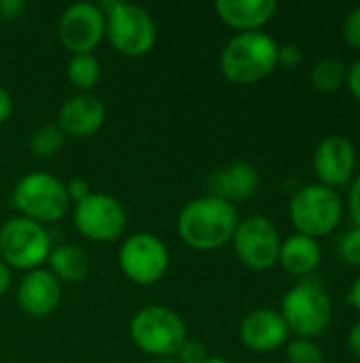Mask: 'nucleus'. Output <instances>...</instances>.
I'll return each instance as SVG.
<instances>
[{
    "label": "nucleus",
    "instance_id": "1",
    "mask_svg": "<svg viewBox=\"0 0 360 363\" xmlns=\"http://www.w3.org/2000/svg\"><path fill=\"white\" fill-rule=\"evenodd\" d=\"M238 223L240 217L233 204L206 194L191 200L180 211L178 234L197 251H214L231 242Z\"/></svg>",
    "mask_w": 360,
    "mask_h": 363
},
{
    "label": "nucleus",
    "instance_id": "2",
    "mask_svg": "<svg viewBox=\"0 0 360 363\" xmlns=\"http://www.w3.org/2000/svg\"><path fill=\"white\" fill-rule=\"evenodd\" d=\"M278 47L263 30L236 34L221 53V72L238 85L259 83L278 66Z\"/></svg>",
    "mask_w": 360,
    "mask_h": 363
},
{
    "label": "nucleus",
    "instance_id": "3",
    "mask_svg": "<svg viewBox=\"0 0 360 363\" xmlns=\"http://www.w3.org/2000/svg\"><path fill=\"white\" fill-rule=\"evenodd\" d=\"M289 217L297 234L318 240L337 230L344 217V202L335 189L320 183H310L293 196Z\"/></svg>",
    "mask_w": 360,
    "mask_h": 363
},
{
    "label": "nucleus",
    "instance_id": "4",
    "mask_svg": "<svg viewBox=\"0 0 360 363\" xmlns=\"http://www.w3.org/2000/svg\"><path fill=\"white\" fill-rule=\"evenodd\" d=\"M11 206L17 208L21 217L45 225L66 217L70 198L66 194V183L57 177L47 172H30L17 181L11 196Z\"/></svg>",
    "mask_w": 360,
    "mask_h": 363
},
{
    "label": "nucleus",
    "instance_id": "5",
    "mask_svg": "<svg viewBox=\"0 0 360 363\" xmlns=\"http://www.w3.org/2000/svg\"><path fill=\"white\" fill-rule=\"evenodd\" d=\"M134 345L153 357H176L187 336V325L178 313L166 306H144L129 323Z\"/></svg>",
    "mask_w": 360,
    "mask_h": 363
},
{
    "label": "nucleus",
    "instance_id": "6",
    "mask_svg": "<svg viewBox=\"0 0 360 363\" xmlns=\"http://www.w3.org/2000/svg\"><path fill=\"white\" fill-rule=\"evenodd\" d=\"M280 315L291 332H295L299 338L312 340L329 328L333 319V304L320 285L301 281L284 294Z\"/></svg>",
    "mask_w": 360,
    "mask_h": 363
},
{
    "label": "nucleus",
    "instance_id": "7",
    "mask_svg": "<svg viewBox=\"0 0 360 363\" xmlns=\"http://www.w3.org/2000/svg\"><path fill=\"white\" fill-rule=\"evenodd\" d=\"M51 249L49 232L36 221L15 217L0 228V259L8 268L36 270L47 262Z\"/></svg>",
    "mask_w": 360,
    "mask_h": 363
},
{
    "label": "nucleus",
    "instance_id": "8",
    "mask_svg": "<svg viewBox=\"0 0 360 363\" xmlns=\"http://www.w3.org/2000/svg\"><path fill=\"white\" fill-rule=\"evenodd\" d=\"M106 38L121 55L142 57L153 49L157 28L149 11L138 4L117 0L106 13Z\"/></svg>",
    "mask_w": 360,
    "mask_h": 363
},
{
    "label": "nucleus",
    "instance_id": "9",
    "mask_svg": "<svg viewBox=\"0 0 360 363\" xmlns=\"http://www.w3.org/2000/svg\"><path fill=\"white\" fill-rule=\"evenodd\" d=\"M231 242L238 259L255 272L269 270L278 264L282 240L278 228L263 215L242 219Z\"/></svg>",
    "mask_w": 360,
    "mask_h": 363
},
{
    "label": "nucleus",
    "instance_id": "10",
    "mask_svg": "<svg viewBox=\"0 0 360 363\" xmlns=\"http://www.w3.org/2000/svg\"><path fill=\"white\" fill-rule=\"evenodd\" d=\"M121 272L136 285H153L163 279L170 266V253L163 240L151 232L129 236L119 251Z\"/></svg>",
    "mask_w": 360,
    "mask_h": 363
},
{
    "label": "nucleus",
    "instance_id": "11",
    "mask_svg": "<svg viewBox=\"0 0 360 363\" xmlns=\"http://www.w3.org/2000/svg\"><path fill=\"white\" fill-rule=\"evenodd\" d=\"M74 225L91 242H112L121 238L127 225L123 204L106 194H91L74 204Z\"/></svg>",
    "mask_w": 360,
    "mask_h": 363
},
{
    "label": "nucleus",
    "instance_id": "12",
    "mask_svg": "<svg viewBox=\"0 0 360 363\" xmlns=\"http://www.w3.org/2000/svg\"><path fill=\"white\" fill-rule=\"evenodd\" d=\"M106 36V15L93 2L70 4L59 17V40L76 53H91Z\"/></svg>",
    "mask_w": 360,
    "mask_h": 363
},
{
    "label": "nucleus",
    "instance_id": "13",
    "mask_svg": "<svg viewBox=\"0 0 360 363\" xmlns=\"http://www.w3.org/2000/svg\"><path fill=\"white\" fill-rule=\"evenodd\" d=\"M312 166L320 185L331 189L346 187L356 177V149L342 134L325 136L314 149Z\"/></svg>",
    "mask_w": 360,
    "mask_h": 363
},
{
    "label": "nucleus",
    "instance_id": "14",
    "mask_svg": "<svg viewBox=\"0 0 360 363\" xmlns=\"http://www.w3.org/2000/svg\"><path fill=\"white\" fill-rule=\"evenodd\" d=\"M208 196L221 198L229 204L250 200L259 189V170L248 162H231L212 170L206 179Z\"/></svg>",
    "mask_w": 360,
    "mask_h": 363
},
{
    "label": "nucleus",
    "instance_id": "15",
    "mask_svg": "<svg viewBox=\"0 0 360 363\" xmlns=\"http://www.w3.org/2000/svg\"><path fill=\"white\" fill-rule=\"evenodd\" d=\"M289 325L278 311L272 308H257L248 313L240 325V340L255 353H272L286 345L289 340Z\"/></svg>",
    "mask_w": 360,
    "mask_h": 363
},
{
    "label": "nucleus",
    "instance_id": "16",
    "mask_svg": "<svg viewBox=\"0 0 360 363\" xmlns=\"http://www.w3.org/2000/svg\"><path fill=\"white\" fill-rule=\"evenodd\" d=\"M106 121V108L93 94H76L68 98L57 113V128L72 138L95 134Z\"/></svg>",
    "mask_w": 360,
    "mask_h": 363
},
{
    "label": "nucleus",
    "instance_id": "17",
    "mask_svg": "<svg viewBox=\"0 0 360 363\" xmlns=\"http://www.w3.org/2000/svg\"><path fill=\"white\" fill-rule=\"evenodd\" d=\"M62 300L59 281L42 268L25 272L17 289L19 308L30 317H47L51 315Z\"/></svg>",
    "mask_w": 360,
    "mask_h": 363
},
{
    "label": "nucleus",
    "instance_id": "18",
    "mask_svg": "<svg viewBox=\"0 0 360 363\" xmlns=\"http://www.w3.org/2000/svg\"><path fill=\"white\" fill-rule=\"evenodd\" d=\"M214 11L223 23L244 34L261 32V28L276 15L278 4L274 0H216Z\"/></svg>",
    "mask_w": 360,
    "mask_h": 363
},
{
    "label": "nucleus",
    "instance_id": "19",
    "mask_svg": "<svg viewBox=\"0 0 360 363\" xmlns=\"http://www.w3.org/2000/svg\"><path fill=\"white\" fill-rule=\"evenodd\" d=\"M320 262H323L320 242L310 236L295 232L280 245L278 264H282V268L293 277H308L320 266Z\"/></svg>",
    "mask_w": 360,
    "mask_h": 363
},
{
    "label": "nucleus",
    "instance_id": "20",
    "mask_svg": "<svg viewBox=\"0 0 360 363\" xmlns=\"http://www.w3.org/2000/svg\"><path fill=\"white\" fill-rule=\"evenodd\" d=\"M49 272L57 279V281H66V283H81L87 274H89V259L85 255V251L76 245H59L53 247L49 257Z\"/></svg>",
    "mask_w": 360,
    "mask_h": 363
},
{
    "label": "nucleus",
    "instance_id": "21",
    "mask_svg": "<svg viewBox=\"0 0 360 363\" xmlns=\"http://www.w3.org/2000/svg\"><path fill=\"white\" fill-rule=\"evenodd\" d=\"M66 74L68 81L76 89H81V94H89V89H93L102 77V66L93 53H76L70 57L66 66Z\"/></svg>",
    "mask_w": 360,
    "mask_h": 363
},
{
    "label": "nucleus",
    "instance_id": "22",
    "mask_svg": "<svg viewBox=\"0 0 360 363\" xmlns=\"http://www.w3.org/2000/svg\"><path fill=\"white\" fill-rule=\"evenodd\" d=\"M348 79V66L339 57H325L314 64L310 70V81L318 91L333 94L346 85Z\"/></svg>",
    "mask_w": 360,
    "mask_h": 363
},
{
    "label": "nucleus",
    "instance_id": "23",
    "mask_svg": "<svg viewBox=\"0 0 360 363\" xmlns=\"http://www.w3.org/2000/svg\"><path fill=\"white\" fill-rule=\"evenodd\" d=\"M64 138H66V134H64L57 125L45 123V125L36 128V130L30 134L28 147H30V151H32L36 157L47 160V157H53V155H57V153L62 151Z\"/></svg>",
    "mask_w": 360,
    "mask_h": 363
},
{
    "label": "nucleus",
    "instance_id": "24",
    "mask_svg": "<svg viewBox=\"0 0 360 363\" xmlns=\"http://www.w3.org/2000/svg\"><path fill=\"white\" fill-rule=\"evenodd\" d=\"M286 362L289 363H325L323 349L310 338H297L286 345Z\"/></svg>",
    "mask_w": 360,
    "mask_h": 363
},
{
    "label": "nucleus",
    "instance_id": "25",
    "mask_svg": "<svg viewBox=\"0 0 360 363\" xmlns=\"http://www.w3.org/2000/svg\"><path fill=\"white\" fill-rule=\"evenodd\" d=\"M339 255L346 264L360 266V228L348 230L339 240Z\"/></svg>",
    "mask_w": 360,
    "mask_h": 363
},
{
    "label": "nucleus",
    "instance_id": "26",
    "mask_svg": "<svg viewBox=\"0 0 360 363\" xmlns=\"http://www.w3.org/2000/svg\"><path fill=\"white\" fill-rule=\"evenodd\" d=\"M208 357H210L208 349L199 340H193V338H187L182 342V347L178 349V353H176V359L180 363H202L206 362Z\"/></svg>",
    "mask_w": 360,
    "mask_h": 363
},
{
    "label": "nucleus",
    "instance_id": "27",
    "mask_svg": "<svg viewBox=\"0 0 360 363\" xmlns=\"http://www.w3.org/2000/svg\"><path fill=\"white\" fill-rule=\"evenodd\" d=\"M344 38L350 47L360 49V6L352 9L344 19Z\"/></svg>",
    "mask_w": 360,
    "mask_h": 363
},
{
    "label": "nucleus",
    "instance_id": "28",
    "mask_svg": "<svg viewBox=\"0 0 360 363\" xmlns=\"http://www.w3.org/2000/svg\"><path fill=\"white\" fill-rule=\"evenodd\" d=\"M301 60H303V51L299 45L286 43V45L278 47V64H282L286 68H295L297 64H301Z\"/></svg>",
    "mask_w": 360,
    "mask_h": 363
},
{
    "label": "nucleus",
    "instance_id": "29",
    "mask_svg": "<svg viewBox=\"0 0 360 363\" xmlns=\"http://www.w3.org/2000/svg\"><path fill=\"white\" fill-rule=\"evenodd\" d=\"M348 206H350V217L354 225L360 228V172L352 179L350 191H348Z\"/></svg>",
    "mask_w": 360,
    "mask_h": 363
},
{
    "label": "nucleus",
    "instance_id": "30",
    "mask_svg": "<svg viewBox=\"0 0 360 363\" xmlns=\"http://www.w3.org/2000/svg\"><path fill=\"white\" fill-rule=\"evenodd\" d=\"M66 194H68L70 202L79 204V202H83L87 196H91V189H89V183H87L85 179H70V181L66 183Z\"/></svg>",
    "mask_w": 360,
    "mask_h": 363
},
{
    "label": "nucleus",
    "instance_id": "31",
    "mask_svg": "<svg viewBox=\"0 0 360 363\" xmlns=\"http://www.w3.org/2000/svg\"><path fill=\"white\" fill-rule=\"evenodd\" d=\"M25 9H28L25 0H0V19L13 21V19L21 17L25 13Z\"/></svg>",
    "mask_w": 360,
    "mask_h": 363
},
{
    "label": "nucleus",
    "instance_id": "32",
    "mask_svg": "<svg viewBox=\"0 0 360 363\" xmlns=\"http://www.w3.org/2000/svg\"><path fill=\"white\" fill-rule=\"evenodd\" d=\"M346 85L350 89V94L360 102V60H356L350 68H348V79Z\"/></svg>",
    "mask_w": 360,
    "mask_h": 363
},
{
    "label": "nucleus",
    "instance_id": "33",
    "mask_svg": "<svg viewBox=\"0 0 360 363\" xmlns=\"http://www.w3.org/2000/svg\"><path fill=\"white\" fill-rule=\"evenodd\" d=\"M11 113H13V98L4 87H0V125L11 117Z\"/></svg>",
    "mask_w": 360,
    "mask_h": 363
},
{
    "label": "nucleus",
    "instance_id": "34",
    "mask_svg": "<svg viewBox=\"0 0 360 363\" xmlns=\"http://www.w3.org/2000/svg\"><path fill=\"white\" fill-rule=\"evenodd\" d=\"M348 347H350V351L354 353V357L360 362V321H356V323L352 325V330H350V334H348Z\"/></svg>",
    "mask_w": 360,
    "mask_h": 363
},
{
    "label": "nucleus",
    "instance_id": "35",
    "mask_svg": "<svg viewBox=\"0 0 360 363\" xmlns=\"http://www.w3.org/2000/svg\"><path fill=\"white\" fill-rule=\"evenodd\" d=\"M346 300H348V304H350V306H354V308L360 313V277L354 279V283H352V287H350V291H348Z\"/></svg>",
    "mask_w": 360,
    "mask_h": 363
},
{
    "label": "nucleus",
    "instance_id": "36",
    "mask_svg": "<svg viewBox=\"0 0 360 363\" xmlns=\"http://www.w3.org/2000/svg\"><path fill=\"white\" fill-rule=\"evenodd\" d=\"M8 287H11V268L0 259V296L6 294Z\"/></svg>",
    "mask_w": 360,
    "mask_h": 363
},
{
    "label": "nucleus",
    "instance_id": "37",
    "mask_svg": "<svg viewBox=\"0 0 360 363\" xmlns=\"http://www.w3.org/2000/svg\"><path fill=\"white\" fill-rule=\"evenodd\" d=\"M151 363H180L176 357H155Z\"/></svg>",
    "mask_w": 360,
    "mask_h": 363
},
{
    "label": "nucleus",
    "instance_id": "38",
    "mask_svg": "<svg viewBox=\"0 0 360 363\" xmlns=\"http://www.w3.org/2000/svg\"><path fill=\"white\" fill-rule=\"evenodd\" d=\"M202 363H231V362H227V359H223V357H208L206 362H202Z\"/></svg>",
    "mask_w": 360,
    "mask_h": 363
}]
</instances>
